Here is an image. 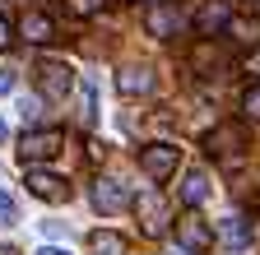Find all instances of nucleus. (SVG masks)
I'll use <instances>...</instances> for the list:
<instances>
[{
    "mask_svg": "<svg viewBox=\"0 0 260 255\" xmlns=\"http://www.w3.org/2000/svg\"><path fill=\"white\" fill-rule=\"evenodd\" d=\"M172 237H177V246L181 250H190V255H200V250H209L214 246V228L195 213V209H186L177 223H172Z\"/></svg>",
    "mask_w": 260,
    "mask_h": 255,
    "instance_id": "nucleus-4",
    "label": "nucleus"
},
{
    "mask_svg": "<svg viewBox=\"0 0 260 255\" xmlns=\"http://www.w3.org/2000/svg\"><path fill=\"white\" fill-rule=\"evenodd\" d=\"M38 255H70V250H60V246H42Z\"/></svg>",
    "mask_w": 260,
    "mask_h": 255,
    "instance_id": "nucleus-24",
    "label": "nucleus"
},
{
    "mask_svg": "<svg viewBox=\"0 0 260 255\" xmlns=\"http://www.w3.org/2000/svg\"><path fill=\"white\" fill-rule=\"evenodd\" d=\"M218 237H223L228 250H246V246H251V228H246V218H223Z\"/></svg>",
    "mask_w": 260,
    "mask_h": 255,
    "instance_id": "nucleus-15",
    "label": "nucleus"
},
{
    "mask_svg": "<svg viewBox=\"0 0 260 255\" xmlns=\"http://www.w3.org/2000/svg\"><path fill=\"white\" fill-rule=\"evenodd\" d=\"M209 200V176L205 172H186V181H181V204L186 209H200Z\"/></svg>",
    "mask_w": 260,
    "mask_h": 255,
    "instance_id": "nucleus-14",
    "label": "nucleus"
},
{
    "mask_svg": "<svg viewBox=\"0 0 260 255\" xmlns=\"http://www.w3.org/2000/svg\"><path fill=\"white\" fill-rule=\"evenodd\" d=\"M223 38H233V42H242V47H255V42H260V19H255V14H233V19H228V28H223Z\"/></svg>",
    "mask_w": 260,
    "mask_h": 255,
    "instance_id": "nucleus-13",
    "label": "nucleus"
},
{
    "mask_svg": "<svg viewBox=\"0 0 260 255\" xmlns=\"http://www.w3.org/2000/svg\"><path fill=\"white\" fill-rule=\"evenodd\" d=\"M242 65H246V75H260V42L246 51V60H242Z\"/></svg>",
    "mask_w": 260,
    "mask_h": 255,
    "instance_id": "nucleus-21",
    "label": "nucleus"
},
{
    "mask_svg": "<svg viewBox=\"0 0 260 255\" xmlns=\"http://www.w3.org/2000/svg\"><path fill=\"white\" fill-rule=\"evenodd\" d=\"M181 167V149L172 144V139H149L144 149H140V172L149 176V181H168L172 172Z\"/></svg>",
    "mask_w": 260,
    "mask_h": 255,
    "instance_id": "nucleus-1",
    "label": "nucleus"
},
{
    "mask_svg": "<svg viewBox=\"0 0 260 255\" xmlns=\"http://www.w3.org/2000/svg\"><path fill=\"white\" fill-rule=\"evenodd\" d=\"M0 255H19V250H14V246H0Z\"/></svg>",
    "mask_w": 260,
    "mask_h": 255,
    "instance_id": "nucleus-25",
    "label": "nucleus"
},
{
    "mask_svg": "<svg viewBox=\"0 0 260 255\" xmlns=\"http://www.w3.org/2000/svg\"><path fill=\"white\" fill-rule=\"evenodd\" d=\"M103 5H107V0H65V10H70V14H79V19H93Z\"/></svg>",
    "mask_w": 260,
    "mask_h": 255,
    "instance_id": "nucleus-18",
    "label": "nucleus"
},
{
    "mask_svg": "<svg viewBox=\"0 0 260 255\" xmlns=\"http://www.w3.org/2000/svg\"><path fill=\"white\" fill-rule=\"evenodd\" d=\"M10 42H14V23H10V19H5V14H0V51H5V47H10Z\"/></svg>",
    "mask_w": 260,
    "mask_h": 255,
    "instance_id": "nucleus-22",
    "label": "nucleus"
},
{
    "mask_svg": "<svg viewBox=\"0 0 260 255\" xmlns=\"http://www.w3.org/2000/svg\"><path fill=\"white\" fill-rule=\"evenodd\" d=\"M23 186H28V195H38V200H47V204H65V200L75 195V190H70V181H65V176H56V172H47V167H28Z\"/></svg>",
    "mask_w": 260,
    "mask_h": 255,
    "instance_id": "nucleus-7",
    "label": "nucleus"
},
{
    "mask_svg": "<svg viewBox=\"0 0 260 255\" xmlns=\"http://www.w3.org/2000/svg\"><path fill=\"white\" fill-rule=\"evenodd\" d=\"M5 93H14V75H10V70H0V98H5Z\"/></svg>",
    "mask_w": 260,
    "mask_h": 255,
    "instance_id": "nucleus-23",
    "label": "nucleus"
},
{
    "mask_svg": "<svg viewBox=\"0 0 260 255\" xmlns=\"http://www.w3.org/2000/svg\"><path fill=\"white\" fill-rule=\"evenodd\" d=\"M228 19H233V0H209V5L195 14V33L200 38H218L228 28Z\"/></svg>",
    "mask_w": 260,
    "mask_h": 255,
    "instance_id": "nucleus-12",
    "label": "nucleus"
},
{
    "mask_svg": "<svg viewBox=\"0 0 260 255\" xmlns=\"http://www.w3.org/2000/svg\"><path fill=\"white\" fill-rule=\"evenodd\" d=\"M242 116H246V121H260V84H251V88L242 93Z\"/></svg>",
    "mask_w": 260,
    "mask_h": 255,
    "instance_id": "nucleus-17",
    "label": "nucleus"
},
{
    "mask_svg": "<svg viewBox=\"0 0 260 255\" xmlns=\"http://www.w3.org/2000/svg\"><path fill=\"white\" fill-rule=\"evenodd\" d=\"M130 209H135L140 232H144V237H162V232L172 228V223H168V204H162L158 190H140V195L130 200Z\"/></svg>",
    "mask_w": 260,
    "mask_h": 255,
    "instance_id": "nucleus-3",
    "label": "nucleus"
},
{
    "mask_svg": "<svg viewBox=\"0 0 260 255\" xmlns=\"http://www.w3.org/2000/svg\"><path fill=\"white\" fill-rule=\"evenodd\" d=\"M32 75H38V93H42L47 102H60L65 93L75 88V70L65 65V60H38Z\"/></svg>",
    "mask_w": 260,
    "mask_h": 255,
    "instance_id": "nucleus-5",
    "label": "nucleus"
},
{
    "mask_svg": "<svg viewBox=\"0 0 260 255\" xmlns=\"http://www.w3.org/2000/svg\"><path fill=\"white\" fill-rule=\"evenodd\" d=\"M79 116H84V125H93V121H98V102H93V84H84V112H79Z\"/></svg>",
    "mask_w": 260,
    "mask_h": 255,
    "instance_id": "nucleus-19",
    "label": "nucleus"
},
{
    "mask_svg": "<svg viewBox=\"0 0 260 255\" xmlns=\"http://www.w3.org/2000/svg\"><path fill=\"white\" fill-rule=\"evenodd\" d=\"M19 38H23V42H32V47L56 42V19H51V14H42V10H28V14L19 19Z\"/></svg>",
    "mask_w": 260,
    "mask_h": 255,
    "instance_id": "nucleus-11",
    "label": "nucleus"
},
{
    "mask_svg": "<svg viewBox=\"0 0 260 255\" xmlns=\"http://www.w3.org/2000/svg\"><path fill=\"white\" fill-rule=\"evenodd\" d=\"M88 200H93V209L98 213H121V209H130V190H125V181H116V176H98L93 186H88Z\"/></svg>",
    "mask_w": 260,
    "mask_h": 255,
    "instance_id": "nucleus-9",
    "label": "nucleus"
},
{
    "mask_svg": "<svg viewBox=\"0 0 260 255\" xmlns=\"http://www.w3.org/2000/svg\"><path fill=\"white\" fill-rule=\"evenodd\" d=\"M200 149H205L209 158H242L246 130H242V125H233V121H223V125H214V130L200 139Z\"/></svg>",
    "mask_w": 260,
    "mask_h": 255,
    "instance_id": "nucleus-6",
    "label": "nucleus"
},
{
    "mask_svg": "<svg viewBox=\"0 0 260 255\" xmlns=\"http://www.w3.org/2000/svg\"><path fill=\"white\" fill-rule=\"evenodd\" d=\"M5 135H10V125H5V121H0V139H5Z\"/></svg>",
    "mask_w": 260,
    "mask_h": 255,
    "instance_id": "nucleus-26",
    "label": "nucleus"
},
{
    "mask_svg": "<svg viewBox=\"0 0 260 255\" xmlns=\"http://www.w3.org/2000/svg\"><path fill=\"white\" fill-rule=\"evenodd\" d=\"M181 28H186V19H181L177 5H168V0H158V5L144 10V33H149V38L172 42V38H181Z\"/></svg>",
    "mask_w": 260,
    "mask_h": 255,
    "instance_id": "nucleus-8",
    "label": "nucleus"
},
{
    "mask_svg": "<svg viewBox=\"0 0 260 255\" xmlns=\"http://www.w3.org/2000/svg\"><path fill=\"white\" fill-rule=\"evenodd\" d=\"M60 149H65V135L56 130H28L23 139H19V158L28 167H38V163H51V158H60Z\"/></svg>",
    "mask_w": 260,
    "mask_h": 255,
    "instance_id": "nucleus-2",
    "label": "nucleus"
},
{
    "mask_svg": "<svg viewBox=\"0 0 260 255\" xmlns=\"http://www.w3.org/2000/svg\"><path fill=\"white\" fill-rule=\"evenodd\" d=\"M153 88H158V75L149 65H125V70H116V93H121V98H149Z\"/></svg>",
    "mask_w": 260,
    "mask_h": 255,
    "instance_id": "nucleus-10",
    "label": "nucleus"
},
{
    "mask_svg": "<svg viewBox=\"0 0 260 255\" xmlns=\"http://www.w3.org/2000/svg\"><path fill=\"white\" fill-rule=\"evenodd\" d=\"M10 223H14V200L0 190V228H10Z\"/></svg>",
    "mask_w": 260,
    "mask_h": 255,
    "instance_id": "nucleus-20",
    "label": "nucleus"
},
{
    "mask_svg": "<svg viewBox=\"0 0 260 255\" xmlns=\"http://www.w3.org/2000/svg\"><path fill=\"white\" fill-rule=\"evenodd\" d=\"M88 250H93V255H125V237L98 228V232H88Z\"/></svg>",
    "mask_w": 260,
    "mask_h": 255,
    "instance_id": "nucleus-16",
    "label": "nucleus"
}]
</instances>
